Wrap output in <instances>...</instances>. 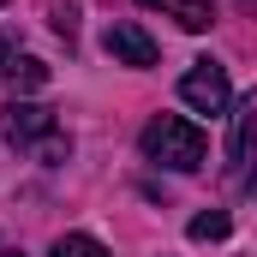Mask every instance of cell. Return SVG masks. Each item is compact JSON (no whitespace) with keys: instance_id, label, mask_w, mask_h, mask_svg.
Listing matches in <instances>:
<instances>
[{"instance_id":"6da1fadb","label":"cell","mask_w":257,"mask_h":257,"mask_svg":"<svg viewBox=\"0 0 257 257\" xmlns=\"http://www.w3.org/2000/svg\"><path fill=\"white\" fill-rule=\"evenodd\" d=\"M138 150H144L150 162L174 168V174H197L203 156H209V138H203L186 114H156V120L144 126V138H138Z\"/></svg>"},{"instance_id":"7a4b0ae2","label":"cell","mask_w":257,"mask_h":257,"mask_svg":"<svg viewBox=\"0 0 257 257\" xmlns=\"http://www.w3.org/2000/svg\"><path fill=\"white\" fill-rule=\"evenodd\" d=\"M180 102L197 114H227L233 108V84H227V66L221 60H192L180 78Z\"/></svg>"},{"instance_id":"3957f363","label":"cell","mask_w":257,"mask_h":257,"mask_svg":"<svg viewBox=\"0 0 257 257\" xmlns=\"http://www.w3.org/2000/svg\"><path fill=\"white\" fill-rule=\"evenodd\" d=\"M0 132L18 144V150H42L48 138H54V108H36V102H12L6 114H0Z\"/></svg>"},{"instance_id":"277c9868","label":"cell","mask_w":257,"mask_h":257,"mask_svg":"<svg viewBox=\"0 0 257 257\" xmlns=\"http://www.w3.org/2000/svg\"><path fill=\"white\" fill-rule=\"evenodd\" d=\"M227 174H245L251 162V144H257V90H245L233 108H227Z\"/></svg>"},{"instance_id":"5b68a950","label":"cell","mask_w":257,"mask_h":257,"mask_svg":"<svg viewBox=\"0 0 257 257\" xmlns=\"http://www.w3.org/2000/svg\"><path fill=\"white\" fill-rule=\"evenodd\" d=\"M102 48H108L114 66H156V36H150L144 24H108Z\"/></svg>"},{"instance_id":"8992f818","label":"cell","mask_w":257,"mask_h":257,"mask_svg":"<svg viewBox=\"0 0 257 257\" xmlns=\"http://www.w3.org/2000/svg\"><path fill=\"white\" fill-rule=\"evenodd\" d=\"M144 12H162V18H174L180 30H192V36H203L209 24H215V6L209 0H138Z\"/></svg>"},{"instance_id":"52a82bcc","label":"cell","mask_w":257,"mask_h":257,"mask_svg":"<svg viewBox=\"0 0 257 257\" xmlns=\"http://www.w3.org/2000/svg\"><path fill=\"white\" fill-rule=\"evenodd\" d=\"M6 78H12V90H42V84H48V66L24 54V60H12V66H6Z\"/></svg>"},{"instance_id":"ba28073f","label":"cell","mask_w":257,"mask_h":257,"mask_svg":"<svg viewBox=\"0 0 257 257\" xmlns=\"http://www.w3.org/2000/svg\"><path fill=\"white\" fill-rule=\"evenodd\" d=\"M54 257H108V245L90 239V233H60L54 239Z\"/></svg>"},{"instance_id":"9c48e42d","label":"cell","mask_w":257,"mask_h":257,"mask_svg":"<svg viewBox=\"0 0 257 257\" xmlns=\"http://www.w3.org/2000/svg\"><path fill=\"white\" fill-rule=\"evenodd\" d=\"M227 227H233V221H227L221 209H203V215H192V239H227Z\"/></svg>"},{"instance_id":"30bf717a","label":"cell","mask_w":257,"mask_h":257,"mask_svg":"<svg viewBox=\"0 0 257 257\" xmlns=\"http://www.w3.org/2000/svg\"><path fill=\"white\" fill-rule=\"evenodd\" d=\"M12 54H18V30L0 24V66H12Z\"/></svg>"},{"instance_id":"8fae6325","label":"cell","mask_w":257,"mask_h":257,"mask_svg":"<svg viewBox=\"0 0 257 257\" xmlns=\"http://www.w3.org/2000/svg\"><path fill=\"white\" fill-rule=\"evenodd\" d=\"M0 257H24V251H0Z\"/></svg>"},{"instance_id":"7c38bea8","label":"cell","mask_w":257,"mask_h":257,"mask_svg":"<svg viewBox=\"0 0 257 257\" xmlns=\"http://www.w3.org/2000/svg\"><path fill=\"white\" fill-rule=\"evenodd\" d=\"M0 6H6V0H0Z\"/></svg>"}]
</instances>
